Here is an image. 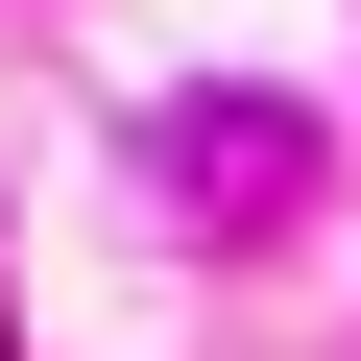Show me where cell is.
<instances>
[{
    "instance_id": "obj_1",
    "label": "cell",
    "mask_w": 361,
    "mask_h": 361,
    "mask_svg": "<svg viewBox=\"0 0 361 361\" xmlns=\"http://www.w3.org/2000/svg\"><path fill=\"white\" fill-rule=\"evenodd\" d=\"M289 169H313V121H289V97H169V193H193L217 241H241V217H289Z\"/></svg>"
},
{
    "instance_id": "obj_2",
    "label": "cell",
    "mask_w": 361,
    "mask_h": 361,
    "mask_svg": "<svg viewBox=\"0 0 361 361\" xmlns=\"http://www.w3.org/2000/svg\"><path fill=\"white\" fill-rule=\"evenodd\" d=\"M0 361H25V337H0Z\"/></svg>"
}]
</instances>
